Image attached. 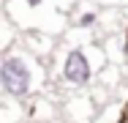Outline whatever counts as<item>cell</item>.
Returning a JSON list of instances; mask_svg holds the SVG:
<instances>
[{
  "mask_svg": "<svg viewBox=\"0 0 128 123\" xmlns=\"http://www.w3.org/2000/svg\"><path fill=\"white\" fill-rule=\"evenodd\" d=\"M22 6L30 8V11H36V8H44V6H46V0H22Z\"/></svg>",
  "mask_w": 128,
  "mask_h": 123,
  "instance_id": "obj_6",
  "label": "cell"
},
{
  "mask_svg": "<svg viewBox=\"0 0 128 123\" xmlns=\"http://www.w3.org/2000/svg\"><path fill=\"white\" fill-rule=\"evenodd\" d=\"M46 82V69L44 63L30 55L27 49L19 52H6L0 60V90L3 98H14V101H30L38 93V88Z\"/></svg>",
  "mask_w": 128,
  "mask_h": 123,
  "instance_id": "obj_1",
  "label": "cell"
},
{
  "mask_svg": "<svg viewBox=\"0 0 128 123\" xmlns=\"http://www.w3.org/2000/svg\"><path fill=\"white\" fill-rule=\"evenodd\" d=\"M27 120L30 123H54L57 120V109L49 98L36 96L30 104H27Z\"/></svg>",
  "mask_w": 128,
  "mask_h": 123,
  "instance_id": "obj_4",
  "label": "cell"
},
{
  "mask_svg": "<svg viewBox=\"0 0 128 123\" xmlns=\"http://www.w3.org/2000/svg\"><path fill=\"white\" fill-rule=\"evenodd\" d=\"M98 25V11L96 8H84V11H79L76 19H74V27H82V30H93Z\"/></svg>",
  "mask_w": 128,
  "mask_h": 123,
  "instance_id": "obj_5",
  "label": "cell"
},
{
  "mask_svg": "<svg viewBox=\"0 0 128 123\" xmlns=\"http://www.w3.org/2000/svg\"><path fill=\"white\" fill-rule=\"evenodd\" d=\"M123 55L128 57V33H126V44H123Z\"/></svg>",
  "mask_w": 128,
  "mask_h": 123,
  "instance_id": "obj_7",
  "label": "cell"
},
{
  "mask_svg": "<svg viewBox=\"0 0 128 123\" xmlns=\"http://www.w3.org/2000/svg\"><path fill=\"white\" fill-rule=\"evenodd\" d=\"M54 123H68V120H63V118H57V120H54Z\"/></svg>",
  "mask_w": 128,
  "mask_h": 123,
  "instance_id": "obj_8",
  "label": "cell"
},
{
  "mask_svg": "<svg viewBox=\"0 0 128 123\" xmlns=\"http://www.w3.org/2000/svg\"><path fill=\"white\" fill-rule=\"evenodd\" d=\"M106 63V47L87 44V47H71L60 55L57 63V79L71 88H87L98 74L104 71Z\"/></svg>",
  "mask_w": 128,
  "mask_h": 123,
  "instance_id": "obj_2",
  "label": "cell"
},
{
  "mask_svg": "<svg viewBox=\"0 0 128 123\" xmlns=\"http://www.w3.org/2000/svg\"><path fill=\"white\" fill-rule=\"evenodd\" d=\"M96 115H98V104L87 93H74L63 101V120L68 123H93Z\"/></svg>",
  "mask_w": 128,
  "mask_h": 123,
  "instance_id": "obj_3",
  "label": "cell"
}]
</instances>
